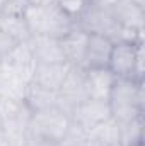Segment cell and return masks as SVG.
Listing matches in <instances>:
<instances>
[{"label":"cell","mask_w":145,"mask_h":146,"mask_svg":"<svg viewBox=\"0 0 145 146\" xmlns=\"http://www.w3.org/2000/svg\"><path fill=\"white\" fill-rule=\"evenodd\" d=\"M108 104L111 117L118 124H125L138 115H144V82H137L133 78H116L109 92Z\"/></svg>","instance_id":"1"},{"label":"cell","mask_w":145,"mask_h":146,"mask_svg":"<svg viewBox=\"0 0 145 146\" xmlns=\"http://www.w3.org/2000/svg\"><path fill=\"white\" fill-rule=\"evenodd\" d=\"M24 19L31 31V36L62 39L75 27L73 19L56 5V2L51 5H29Z\"/></svg>","instance_id":"2"},{"label":"cell","mask_w":145,"mask_h":146,"mask_svg":"<svg viewBox=\"0 0 145 146\" xmlns=\"http://www.w3.org/2000/svg\"><path fill=\"white\" fill-rule=\"evenodd\" d=\"M108 70L116 78H133L144 82V41L114 42Z\"/></svg>","instance_id":"3"},{"label":"cell","mask_w":145,"mask_h":146,"mask_svg":"<svg viewBox=\"0 0 145 146\" xmlns=\"http://www.w3.org/2000/svg\"><path fill=\"white\" fill-rule=\"evenodd\" d=\"M73 22L77 29L87 34H101V36L109 37L113 42H118L121 24L114 19L111 9L97 2H87L84 10Z\"/></svg>","instance_id":"4"},{"label":"cell","mask_w":145,"mask_h":146,"mask_svg":"<svg viewBox=\"0 0 145 146\" xmlns=\"http://www.w3.org/2000/svg\"><path fill=\"white\" fill-rule=\"evenodd\" d=\"M33 127L36 133V138H39L44 143H56L63 138L67 129L70 127V115L60 107H50L44 110L33 112Z\"/></svg>","instance_id":"5"},{"label":"cell","mask_w":145,"mask_h":146,"mask_svg":"<svg viewBox=\"0 0 145 146\" xmlns=\"http://www.w3.org/2000/svg\"><path fill=\"white\" fill-rule=\"evenodd\" d=\"M56 94H58V107L70 115V112L79 104L89 99L85 85V70L72 66Z\"/></svg>","instance_id":"6"},{"label":"cell","mask_w":145,"mask_h":146,"mask_svg":"<svg viewBox=\"0 0 145 146\" xmlns=\"http://www.w3.org/2000/svg\"><path fill=\"white\" fill-rule=\"evenodd\" d=\"M109 117H111V110L108 100H101V99H87L70 112V121L85 131L108 121Z\"/></svg>","instance_id":"7"},{"label":"cell","mask_w":145,"mask_h":146,"mask_svg":"<svg viewBox=\"0 0 145 146\" xmlns=\"http://www.w3.org/2000/svg\"><path fill=\"white\" fill-rule=\"evenodd\" d=\"M28 46L31 49V54L36 65L65 63L60 39L46 36H31V39L28 41Z\"/></svg>","instance_id":"8"},{"label":"cell","mask_w":145,"mask_h":146,"mask_svg":"<svg viewBox=\"0 0 145 146\" xmlns=\"http://www.w3.org/2000/svg\"><path fill=\"white\" fill-rule=\"evenodd\" d=\"M114 42L101 34H89L85 46L84 68H108Z\"/></svg>","instance_id":"9"},{"label":"cell","mask_w":145,"mask_h":146,"mask_svg":"<svg viewBox=\"0 0 145 146\" xmlns=\"http://www.w3.org/2000/svg\"><path fill=\"white\" fill-rule=\"evenodd\" d=\"M3 63L10 72H14L22 82L26 83H31V78H33V72H34V60H33V54H31V49L28 46V42H19L12 53L3 60L0 61Z\"/></svg>","instance_id":"10"},{"label":"cell","mask_w":145,"mask_h":146,"mask_svg":"<svg viewBox=\"0 0 145 146\" xmlns=\"http://www.w3.org/2000/svg\"><path fill=\"white\" fill-rule=\"evenodd\" d=\"M87 37L89 34L73 27L68 34L60 39L62 51L65 56V63L70 66L84 68V58H85V46H87Z\"/></svg>","instance_id":"11"},{"label":"cell","mask_w":145,"mask_h":146,"mask_svg":"<svg viewBox=\"0 0 145 146\" xmlns=\"http://www.w3.org/2000/svg\"><path fill=\"white\" fill-rule=\"evenodd\" d=\"M72 66L68 63H53V65H36L31 82L36 83L39 87L51 90V92H58L67 73Z\"/></svg>","instance_id":"12"},{"label":"cell","mask_w":145,"mask_h":146,"mask_svg":"<svg viewBox=\"0 0 145 146\" xmlns=\"http://www.w3.org/2000/svg\"><path fill=\"white\" fill-rule=\"evenodd\" d=\"M84 70H85V85L89 99L108 100L116 76L108 68H84Z\"/></svg>","instance_id":"13"},{"label":"cell","mask_w":145,"mask_h":146,"mask_svg":"<svg viewBox=\"0 0 145 146\" xmlns=\"http://www.w3.org/2000/svg\"><path fill=\"white\" fill-rule=\"evenodd\" d=\"M111 10H113L114 19L121 26L144 33V19H145L144 7H140V5H137L130 0H118L116 5Z\"/></svg>","instance_id":"14"},{"label":"cell","mask_w":145,"mask_h":146,"mask_svg":"<svg viewBox=\"0 0 145 146\" xmlns=\"http://www.w3.org/2000/svg\"><path fill=\"white\" fill-rule=\"evenodd\" d=\"M24 100L33 112L50 109V107H58V94L51 92V90H46V88L39 87L33 82L26 87Z\"/></svg>","instance_id":"15"},{"label":"cell","mask_w":145,"mask_h":146,"mask_svg":"<svg viewBox=\"0 0 145 146\" xmlns=\"http://www.w3.org/2000/svg\"><path fill=\"white\" fill-rule=\"evenodd\" d=\"M29 83L22 82L14 72H10L3 63H0V95L10 100H24L26 87Z\"/></svg>","instance_id":"16"},{"label":"cell","mask_w":145,"mask_h":146,"mask_svg":"<svg viewBox=\"0 0 145 146\" xmlns=\"http://www.w3.org/2000/svg\"><path fill=\"white\" fill-rule=\"evenodd\" d=\"M0 29L14 37L17 42H28L31 39V31L26 24L24 15H3L0 14Z\"/></svg>","instance_id":"17"},{"label":"cell","mask_w":145,"mask_h":146,"mask_svg":"<svg viewBox=\"0 0 145 146\" xmlns=\"http://www.w3.org/2000/svg\"><path fill=\"white\" fill-rule=\"evenodd\" d=\"M119 126V138L123 146H135L144 143V115H138Z\"/></svg>","instance_id":"18"},{"label":"cell","mask_w":145,"mask_h":146,"mask_svg":"<svg viewBox=\"0 0 145 146\" xmlns=\"http://www.w3.org/2000/svg\"><path fill=\"white\" fill-rule=\"evenodd\" d=\"M56 5L68 15L73 21L80 15V12L84 10V7L87 5L85 0H56Z\"/></svg>","instance_id":"19"},{"label":"cell","mask_w":145,"mask_h":146,"mask_svg":"<svg viewBox=\"0 0 145 146\" xmlns=\"http://www.w3.org/2000/svg\"><path fill=\"white\" fill-rule=\"evenodd\" d=\"M28 7H29L28 0H5L2 14L3 15H24Z\"/></svg>","instance_id":"20"},{"label":"cell","mask_w":145,"mask_h":146,"mask_svg":"<svg viewBox=\"0 0 145 146\" xmlns=\"http://www.w3.org/2000/svg\"><path fill=\"white\" fill-rule=\"evenodd\" d=\"M19 42L14 39V37H10L7 33H3L2 29H0V61H3L10 53H12V49L17 46Z\"/></svg>","instance_id":"21"},{"label":"cell","mask_w":145,"mask_h":146,"mask_svg":"<svg viewBox=\"0 0 145 146\" xmlns=\"http://www.w3.org/2000/svg\"><path fill=\"white\" fill-rule=\"evenodd\" d=\"M135 146H144V143H140V145H135Z\"/></svg>","instance_id":"22"},{"label":"cell","mask_w":145,"mask_h":146,"mask_svg":"<svg viewBox=\"0 0 145 146\" xmlns=\"http://www.w3.org/2000/svg\"><path fill=\"white\" fill-rule=\"evenodd\" d=\"M85 2H96V0H85Z\"/></svg>","instance_id":"23"}]
</instances>
